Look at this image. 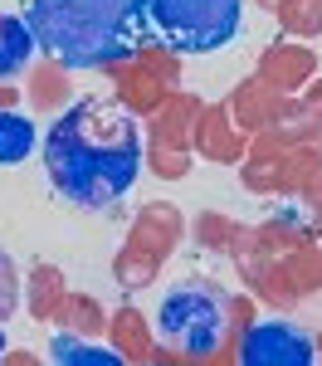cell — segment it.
<instances>
[{
	"mask_svg": "<svg viewBox=\"0 0 322 366\" xmlns=\"http://www.w3.org/2000/svg\"><path fill=\"white\" fill-rule=\"evenodd\" d=\"M44 171L69 205L108 210L137 186L142 132L117 98H79L44 132Z\"/></svg>",
	"mask_w": 322,
	"mask_h": 366,
	"instance_id": "6da1fadb",
	"label": "cell"
},
{
	"mask_svg": "<svg viewBox=\"0 0 322 366\" xmlns=\"http://www.w3.org/2000/svg\"><path fill=\"white\" fill-rule=\"evenodd\" d=\"M20 15L64 69H108L142 44L137 0H20Z\"/></svg>",
	"mask_w": 322,
	"mask_h": 366,
	"instance_id": "7a4b0ae2",
	"label": "cell"
},
{
	"mask_svg": "<svg viewBox=\"0 0 322 366\" xmlns=\"http://www.w3.org/2000/svg\"><path fill=\"white\" fill-rule=\"evenodd\" d=\"M137 15L171 54H215L239 34L244 0H137Z\"/></svg>",
	"mask_w": 322,
	"mask_h": 366,
	"instance_id": "3957f363",
	"label": "cell"
},
{
	"mask_svg": "<svg viewBox=\"0 0 322 366\" xmlns=\"http://www.w3.org/2000/svg\"><path fill=\"white\" fill-rule=\"evenodd\" d=\"M225 322H230V293L205 279L176 283L161 298V312H156L161 342L171 352H186V357H210L225 342Z\"/></svg>",
	"mask_w": 322,
	"mask_h": 366,
	"instance_id": "277c9868",
	"label": "cell"
},
{
	"mask_svg": "<svg viewBox=\"0 0 322 366\" xmlns=\"http://www.w3.org/2000/svg\"><path fill=\"white\" fill-rule=\"evenodd\" d=\"M239 362L244 366H313L318 362V342L288 317H259L239 337Z\"/></svg>",
	"mask_w": 322,
	"mask_h": 366,
	"instance_id": "5b68a950",
	"label": "cell"
},
{
	"mask_svg": "<svg viewBox=\"0 0 322 366\" xmlns=\"http://www.w3.org/2000/svg\"><path fill=\"white\" fill-rule=\"evenodd\" d=\"M34 29L25 25V15H0V79H15L34 59Z\"/></svg>",
	"mask_w": 322,
	"mask_h": 366,
	"instance_id": "8992f818",
	"label": "cell"
},
{
	"mask_svg": "<svg viewBox=\"0 0 322 366\" xmlns=\"http://www.w3.org/2000/svg\"><path fill=\"white\" fill-rule=\"evenodd\" d=\"M34 122L25 113H0V167H20L25 157H34Z\"/></svg>",
	"mask_w": 322,
	"mask_h": 366,
	"instance_id": "52a82bcc",
	"label": "cell"
},
{
	"mask_svg": "<svg viewBox=\"0 0 322 366\" xmlns=\"http://www.w3.org/2000/svg\"><path fill=\"white\" fill-rule=\"evenodd\" d=\"M54 362H64V366H117V352L93 347V342H79V337H54Z\"/></svg>",
	"mask_w": 322,
	"mask_h": 366,
	"instance_id": "ba28073f",
	"label": "cell"
},
{
	"mask_svg": "<svg viewBox=\"0 0 322 366\" xmlns=\"http://www.w3.org/2000/svg\"><path fill=\"white\" fill-rule=\"evenodd\" d=\"M20 308V274H15V259L0 249V322Z\"/></svg>",
	"mask_w": 322,
	"mask_h": 366,
	"instance_id": "9c48e42d",
	"label": "cell"
},
{
	"mask_svg": "<svg viewBox=\"0 0 322 366\" xmlns=\"http://www.w3.org/2000/svg\"><path fill=\"white\" fill-rule=\"evenodd\" d=\"M0 357H5V327H0Z\"/></svg>",
	"mask_w": 322,
	"mask_h": 366,
	"instance_id": "30bf717a",
	"label": "cell"
}]
</instances>
